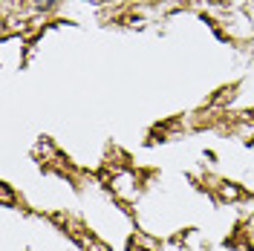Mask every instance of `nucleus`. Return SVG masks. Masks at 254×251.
I'll use <instances>...</instances> for the list:
<instances>
[{"label": "nucleus", "instance_id": "nucleus-2", "mask_svg": "<svg viewBox=\"0 0 254 251\" xmlns=\"http://www.w3.org/2000/svg\"><path fill=\"white\" fill-rule=\"evenodd\" d=\"M220 196H222V199H240L243 193H240V188H234L231 182H222V188H220Z\"/></svg>", "mask_w": 254, "mask_h": 251}, {"label": "nucleus", "instance_id": "nucleus-3", "mask_svg": "<svg viewBox=\"0 0 254 251\" xmlns=\"http://www.w3.org/2000/svg\"><path fill=\"white\" fill-rule=\"evenodd\" d=\"M214 3H220V0H214Z\"/></svg>", "mask_w": 254, "mask_h": 251}, {"label": "nucleus", "instance_id": "nucleus-1", "mask_svg": "<svg viewBox=\"0 0 254 251\" xmlns=\"http://www.w3.org/2000/svg\"><path fill=\"white\" fill-rule=\"evenodd\" d=\"M26 3H29L35 12H49V9L58 6V0H26Z\"/></svg>", "mask_w": 254, "mask_h": 251}]
</instances>
